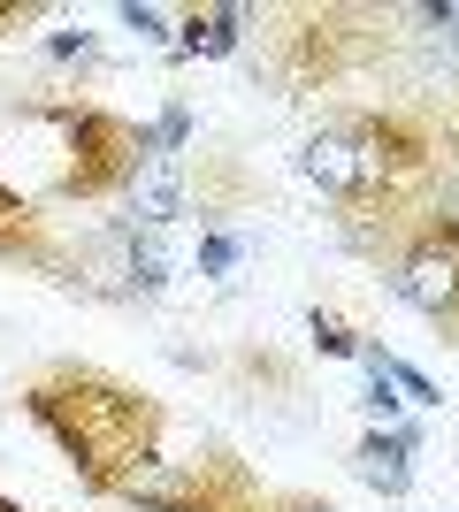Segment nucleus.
<instances>
[{
  "mask_svg": "<svg viewBox=\"0 0 459 512\" xmlns=\"http://www.w3.org/2000/svg\"><path fill=\"white\" fill-rule=\"evenodd\" d=\"M452 153L459 138L421 100L337 107L299 146V176L337 207V237L383 268V253H398L429 214H444V161Z\"/></svg>",
  "mask_w": 459,
  "mask_h": 512,
  "instance_id": "obj_1",
  "label": "nucleus"
},
{
  "mask_svg": "<svg viewBox=\"0 0 459 512\" xmlns=\"http://www.w3.org/2000/svg\"><path fill=\"white\" fill-rule=\"evenodd\" d=\"M23 413L54 436V451L77 467V482L92 497L123 505V490H131L138 474L161 467V436H169L161 398L123 383V375H108V367H92V360L31 367L23 375Z\"/></svg>",
  "mask_w": 459,
  "mask_h": 512,
  "instance_id": "obj_2",
  "label": "nucleus"
},
{
  "mask_svg": "<svg viewBox=\"0 0 459 512\" xmlns=\"http://www.w3.org/2000/svg\"><path fill=\"white\" fill-rule=\"evenodd\" d=\"M253 23H268L261 54H268V77L284 85V100H322V92L360 85L391 54L398 8H268Z\"/></svg>",
  "mask_w": 459,
  "mask_h": 512,
  "instance_id": "obj_3",
  "label": "nucleus"
},
{
  "mask_svg": "<svg viewBox=\"0 0 459 512\" xmlns=\"http://www.w3.org/2000/svg\"><path fill=\"white\" fill-rule=\"evenodd\" d=\"M23 123H46L69 153L62 169H54V199H123L138 184V169L153 161L146 123H138V115H115V107H100V100L54 92V100L23 107Z\"/></svg>",
  "mask_w": 459,
  "mask_h": 512,
  "instance_id": "obj_4",
  "label": "nucleus"
},
{
  "mask_svg": "<svg viewBox=\"0 0 459 512\" xmlns=\"http://www.w3.org/2000/svg\"><path fill=\"white\" fill-rule=\"evenodd\" d=\"M276 497L284 490H268L230 444H207L199 459H161L153 474H138L123 490V505H138V512H276Z\"/></svg>",
  "mask_w": 459,
  "mask_h": 512,
  "instance_id": "obj_5",
  "label": "nucleus"
},
{
  "mask_svg": "<svg viewBox=\"0 0 459 512\" xmlns=\"http://www.w3.org/2000/svg\"><path fill=\"white\" fill-rule=\"evenodd\" d=\"M383 276L444 344H459V214H429L398 253H383Z\"/></svg>",
  "mask_w": 459,
  "mask_h": 512,
  "instance_id": "obj_6",
  "label": "nucleus"
},
{
  "mask_svg": "<svg viewBox=\"0 0 459 512\" xmlns=\"http://www.w3.org/2000/svg\"><path fill=\"white\" fill-rule=\"evenodd\" d=\"M0 268H39V276H54V283H77V276H85V260L54 237V222H46V214L31 207L8 176H0Z\"/></svg>",
  "mask_w": 459,
  "mask_h": 512,
  "instance_id": "obj_7",
  "label": "nucleus"
},
{
  "mask_svg": "<svg viewBox=\"0 0 459 512\" xmlns=\"http://www.w3.org/2000/svg\"><path fill=\"white\" fill-rule=\"evenodd\" d=\"M123 199H131V230H153V237H161L169 222H184V214H192V161H184V153H153Z\"/></svg>",
  "mask_w": 459,
  "mask_h": 512,
  "instance_id": "obj_8",
  "label": "nucleus"
},
{
  "mask_svg": "<svg viewBox=\"0 0 459 512\" xmlns=\"http://www.w3.org/2000/svg\"><path fill=\"white\" fill-rule=\"evenodd\" d=\"M414 451H421V428H368L352 444V474L383 497H406L414 490Z\"/></svg>",
  "mask_w": 459,
  "mask_h": 512,
  "instance_id": "obj_9",
  "label": "nucleus"
},
{
  "mask_svg": "<svg viewBox=\"0 0 459 512\" xmlns=\"http://www.w3.org/2000/svg\"><path fill=\"white\" fill-rule=\"evenodd\" d=\"M245 46V8L238 0H215V8H192L176 23V54H207V62H230Z\"/></svg>",
  "mask_w": 459,
  "mask_h": 512,
  "instance_id": "obj_10",
  "label": "nucleus"
},
{
  "mask_svg": "<svg viewBox=\"0 0 459 512\" xmlns=\"http://www.w3.org/2000/svg\"><path fill=\"white\" fill-rule=\"evenodd\" d=\"M123 291H169V253L153 230H123Z\"/></svg>",
  "mask_w": 459,
  "mask_h": 512,
  "instance_id": "obj_11",
  "label": "nucleus"
},
{
  "mask_svg": "<svg viewBox=\"0 0 459 512\" xmlns=\"http://www.w3.org/2000/svg\"><path fill=\"white\" fill-rule=\"evenodd\" d=\"M146 138H153V153H192V107L169 100V107L146 123Z\"/></svg>",
  "mask_w": 459,
  "mask_h": 512,
  "instance_id": "obj_12",
  "label": "nucleus"
},
{
  "mask_svg": "<svg viewBox=\"0 0 459 512\" xmlns=\"http://www.w3.org/2000/svg\"><path fill=\"white\" fill-rule=\"evenodd\" d=\"M406 23H421V31H429V39H437L444 54L459 62V0H429V8H406Z\"/></svg>",
  "mask_w": 459,
  "mask_h": 512,
  "instance_id": "obj_13",
  "label": "nucleus"
},
{
  "mask_svg": "<svg viewBox=\"0 0 459 512\" xmlns=\"http://www.w3.org/2000/svg\"><path fill=\"white\" fill-rule=\"evenodd\" d=\"M245 260V237H230V230H207L199 237V276H230Z\"/></svg>",
  "mask_w": 459,
  "mask_h": 512,
  "instance_id": "obj_14",
  "label": "nucleus"
},
{
  "mask_svg": "<svg viewBox=\"0 0 459 512\" xmlns=\"http://www.w3.org/2000/svg\"><path fill=\"white\" fill-rule=\"evenodd\" d=\"M314 344H322L329 360H360V337H352L337 314H322V306H314Z\"/></svg>",
  "mask_w": 459,
  "mask_h": 512,
  "instance_id": "obj_15",
  "label": "nucleus"
},
{
  "mask_svg": "<svg viewBox=\"0 0 459 512\" xmlns=\"http://www.w3.org/2000/svg\"><path fill=\"white\" fill-rule=\"evenodd\" d=\"M115 23H123V31H138L146 46L169 39V16H161V8H138V0H123V8H115Z\"/></svg>",
  "mask_w": 459,
  "mask_h": 512,
  "instance_id": "obj_16",
  "label": "nucleus"
},
{
  "mask_svg": "<svg viewBox=\"0 0 459 512\" xmlns=\"http://www.w3.org/2000/svg\"><path fill=\"white\" fill-rule=\"evenodd\" d=\"M92 54H100V39H92V31H54V39H46V62H92Z\"/></svg>",
  "mask_w": 459,
  "mask_h": 512,
  "instance_id": "obj_17",
  "label": "nucleus"
},
{
  "mask_svg": "<svg viewBox=\"0 0 459 512\" xmlns=\"http://www.w3.org/2000/svg\"><path fill=\"white\" fill-rule=\"evenodd\" d=\"M276 512H337V505H329V497H306V490H284Z\"/></svg>",
  "mask_w": 459,
  "mask_h": 512,
  "instance_id": "obj_18",
  "label": "nucleus"
},
{
  "mask_svg": "<svg viewBox=\"0 0 459 512\" xmlns=\"http://www.w3.org/2000/svg\"><path fill=\"white\" fill-rule=\"evenodd\" d=\"M0 512H23V505H8V497H0Z\"/></svg>",
  "mask_w": 459,
  "mask_h": 512,
  "instance_id": "obj_19",
  "label": "nucleus"
}]
</instances>
